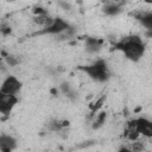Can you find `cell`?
<instances>
[{
  "instance_id": "obj_13",
  "label": "cell",
  "mask_w": 152,
  "mask_h": 152,
  "mask_svg": "<svg viewBox=\"0 0 152 152\" xmlns=\"http://www.w3.org/2000/svg\"><path fill=\"white\" fill-rule=\"evenodd\" d=\"M69 126V121L68 120H53L50 122V128L52 131H61L65 127Z\"/></svg>"
},
{
  "instance_id": "obj_6",
  "label": "cell",
  "mask_w": 152,
  "mask_h": 152,
  "mask_svg": "<svg viewBox=\"0 0 152 152\" xmlns=\"http://www.w3.org/2000/svg\"><path fill=\"white\" fill-rule=\"evenodd\" d=\"M18 102H19V97L17 95L0 94V113L5 116L10 115Z\"/></svg>"
},
{
  "instance_id": "obj_15",
  "label": "cell",
  "mask_w": 152,
  "mask_h": 152,
  "mask_svg": "<svg viewBox=\"0 0 152 152\" xmlns=\"http://www.w3.org/2000/svg\"><path fill=\"white\" fill-rule=\"evenodd\" d=\"M116 152H134L129 146H121Z\"/></svg>"
},
{
  "instance_id": "obj_12",
  "label": "cell",
  "mask_w": 152,
  "mask_h": 152,
  "mask_svg": "<svg viewBox=\"0 0 152 152\" xmlns=\"http://www.w3.org/2000/svg\"><path fill=\"white\" fill-rule=\"evenodd\" d=\"M104 101H106V95H102L101 97H99L95 102H93L89 107H90V114L91 116H95L102 108V106L104 104Z\"/></svg>"
},
{
  "instance_id": "obj_16",
  "label": "cell",
  "mask_w": 152,
  "mask_h": 152,
  "mask_svg": "<svg viewBox=\"0 0 152 152\" xmlns=\"http://www.w3.org/2000/svg\"><path fill=\"white\" fill-rule=\"evenodd\" d=\"M59 5H61V6H63V7H64V10H69V8H70V5H69V4H66V2H59Z\"/></svg>"
},
{
  "instance_id": "obj_7",
  "label": "cell",
  "mask_w": 152,
  "mask_h": 152,
  "mask_svg": "<svg viewBox=\"0 0 152 152\" xmlns=\"http://www.w3.org/2000/svg\"><path fill=\"white\" fill-rule=\"evenodd\" d=\"M18 146L17 139L10 134L0 135V152H12Z\"/></svg>"
},
{
  "instance_id": "obj_5",
  "label": "cell",
  "mask_w": 152,
  "mask_h": 152,
  "mask_svg": "<svg viewBox=\"0 0 152 152\" xmlns=\"http://www.w3.org/2000/svg\"><path fill=\"white\" fill-rule=\"evenodd\" d=\"M131 124L135 127V129L138 131V133L140 134V137H145L148 139H152V120L147 119V118H135L129 120Z\"/></svg>"
},
{
  "instance_id": "obj_2",
  "label": "cell",
  "mask_w": 152,
  "mask_h": 152,
  "mask_svg": "<svg viewBox=\"0 0 152 152\" xmlns=\"http://www.w3.org/2000/svg\"><path fill=\"white\" fill-rule=\"evenodd\" d=\"M80 70L87 74L88 77L95 82L103 83V82H107L110 77V71L106 59H96L91 64L80 66Z\"/></svg>"
},
{
  "instance_id": "obj_10",
  "label": "cell",
  "mask_w": 152,
  "mask_h": 152,
  "mask_svg": "<svg viewBox=\"0 0 152 152\" xmlns=\"http://www.w3.org/2000/svg\"><path fill=\"white\" fill-rule=\"evenodd\" d=\"M138 20L140 21V24L147 28V30H152V11L148 12H142L138 15Z\"/></svg>"
},
{
  "instance_id": "obj_8",
  "label": "cell",
  "mask_w": 152,
  "mask_h": 152,
  "mask_svg": "<svg viewBox=\"0 0 152 152\" xmlns=\"http://www.w3.org/2000/svg\"><path fill=\"white\" fill-rule=\"evenodd\" d=\"M102 46V40L97 39V38H87L86 40V50L90 53H94V52H97Z\"/></svg>"
},
{
  "instance_id": "obj_4",
  "label": "cell",
  "mask_w": 152,
  "mask_h": 152,
  "mask_svg": "<svg viewBox=\"0 0 152 152\" xmlns=\"http://www.w3.org/2000/svg\"><path fill=\"white\" fill-rule=\"evenodd\" d=\"M70 28L71 26L66 20L57 17V18H53V20L46 27H44L39 33L40 34H61L65 31H69Z\"/></svg>"
},
{
  "instance_id": "obj_14",
  "label": "cell",
  "mask_w": 152,
  "mask_h": 152,
  "mask_svg": "<svg viewBox=\"0 0 152 152\" xmlns=\"http://www.w3.org/2000/svg\"><path fill=\"white\" fill-rule=\"evenodd\" d=\"M5 58H6V63H7L10 66H15V65L18 64V59H15L14 56L8 55V56H6Z\"/></svg>"
},
{
  "instance_id": "obj_9",
  "label": "cell",
  "mask_w": 152,
  "mask_h": 152,
  "mask_svg": "<svg viewBox=\"0 0 152 152\" xmlns=\"http://www.w3.org/2000/svg\"><path fill=\"white\" fill-rule=\"evenodd\" d=\"M106 120H107V113L103 112V110H100V112L94 116V120H93V122H91V128H93V129H100V128L104 125Z\"/></svg>"
},
{
  "instance_id": "obj_11",
  "label": "cell",
  "mask_w": 152,
  "mask_h": 152,
  "mask_svg": "<svg viewBox=\"0 0 152 152\" xmlns=\"http://www.w3.org/2000/svg\"><path fill=\"white\" fill-rule=\"evenodd\" d=\"M121 12V4L118 2H107L103 6V13L107 15H116Z\"/></svg>"
},
{
  "instance_id": "obj_3",
  "label": "cell",
  "mask_w": 152,
  "mask_h": 152,
  "mask_svg": "<svg viewBox=\"0 0 152 152\" xmlns=\"http://www.w3.org/2000/svg\"><path fill=\"white\" fill-rule=\"evenodd\" d=\"M23 88V82L14 75H8L1 83L0 94L5 95H17L20 93Z\"/></svg>"
},
{
  "instance_id": "obj_1",
  "label": "cell",
  "mask_w": 152,
  "mask_h": 152,
  "mask_svg": "<svg viewBox=\"0 0 152 152\" xmlns=\"http://www.w3.org/2000/svg\"><path fill=\"white\" fill-rule=\"evenodd\" d=\"M114 50L120 51L126 59L137 63L139 62L145 52H146V45L142 42V39L139 36H128V37H124L122 39H120L119 42H116L113 45Z\"/></svg>"
}]
</instances>
